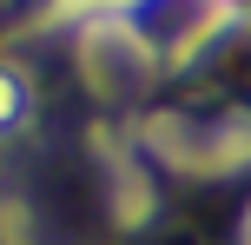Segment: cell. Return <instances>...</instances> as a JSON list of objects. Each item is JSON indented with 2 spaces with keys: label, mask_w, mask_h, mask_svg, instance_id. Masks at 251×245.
<instances>
[{
  "label": "cell",
  "mask_w": 251,
  "mask_h": 245,
  "mask_svg": "<svg viewBox=\"0 0 251 245\" xmlns=\"http://www.w3.org/2000/svg\"><path fill=\"white\" fill-rule=\"evenodd\" d=\"M146 245H225V212L192 206V212H178V219H165Z\"/></svg>",
  "instance_id": "6da1fadb"
}]
</instances>
